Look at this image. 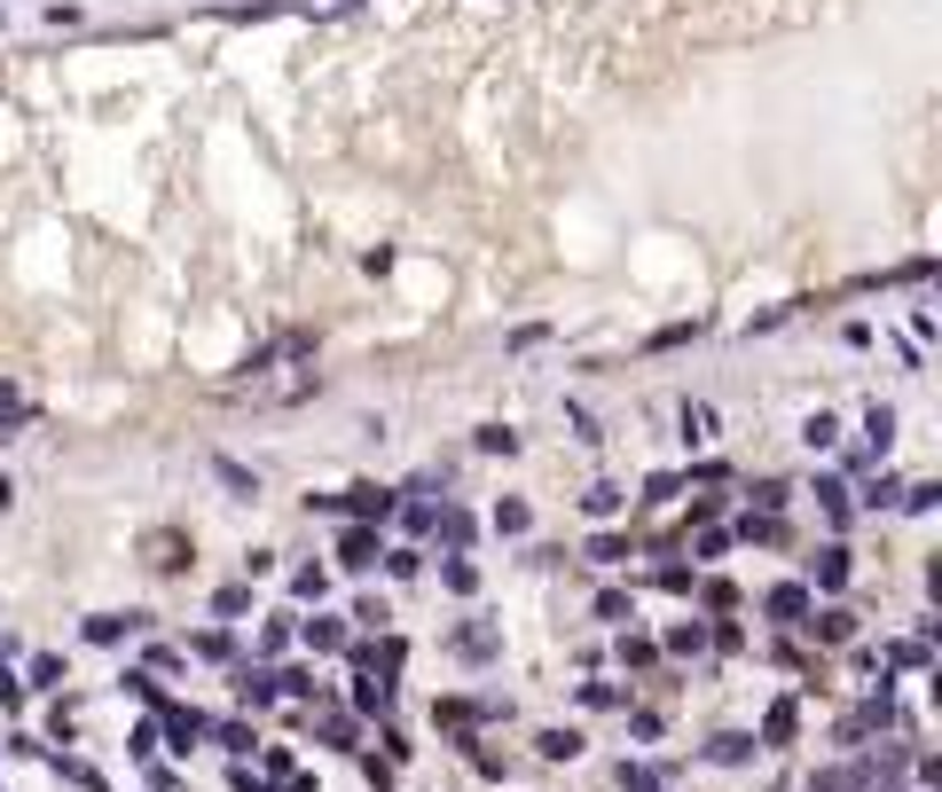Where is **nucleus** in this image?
Segmentation results:
<instances>
[{
	"mask_svg": "<svg viewBox=\"0 0 942 792\" xmlns=\"http://www.w3.org/2000/svg\"><path fill=\"white\" fill-rule=\"evenodd\" d=\"M817 581H825V588H840V581H848V550H840V542H832V550H817Z\"/></svg>",
	"mask_w": 942,
	"mask_h": 792,
	"instance_id": "6e6552de",
	"label": "nucleus"
},
{
	"mask_svg": "<svg viewBox=\"0 0 942 792\" xmlns=\"http://www.w3.org/2000/svg\"><path fill=\"white\" fill-rule=\"evenodd\" d=\"M581 510H589V518H613V510H621V487H589Z\"/></svg>",
	"mask_w": 942,
	"mask_h": 792,
	"instance_id": "9d476101",
	"label": "nucleus"
},
{
	"mask_svg": "<svg viewBox=\"0 0 942 792\" xmlns=\"http://www.w3.org/2000/svg\"><path fill=\"white\" fill-rule=\"evenodd\" d=\"M707 753H715V761H746V753H754V738H738V730H731V738H715Z\"/></svg>",
	"mask_w": 942,
	"mask_h": 792,
	"instance_id": "2eb2a0df",
	"label": "nucleus"
},
{
	"mask_svg": "<svg viewBox=\"0 0 942 792\" xmlns=\"http://www.w3.org/2000/svg\"><path fill=\"white\" fill-rule=\"evenodd\" d=\"M896 494H903V487H896V479H872V487H865V510H888V502H896Z\"/></svg>",
	"mask_w": 942,
	"mask_h": 792,
	"instance_id": "dca6fc26",
	"label": "nucleus"
},
{
	"mask_svg": "<svg viewBox=\"0 0 942 792\" xmlns=\"http://www.w3.org/2000/svg\"><path fill=\"white\" fill-rule=\"evenodd\" d=\"M236 690H244V707H268V698H276V675H251V667H244Z\"/></svg>",
	"mask_w": 942,
	"mask_h": 792,
	"instance_id": "0eeeda50",
	"label": "nucleus"
},
{
	"mask_svg": "<svg viewBox=\"0 0 942 792\" xmlns=\"http://www.w3.org/2000/svg\"><path fill=\"white\" fill-rule=\"evenodd\" d=\"M801 439H809V448H832V439H840V424H832V416H825V408H817V416H809V424H801Z\"/></svg>",
	"mask_w": 942,
	"mask_h": 792,
	"instance_id": "9b49d317",
	"label": "nucleus"
},
{
	"mask_svg": "<svg viewBox=\"0 0 942 792\" xmlns=\"http://www.w3.org/2000/svg\"><path fill=\"white\" fill-rule=\"evenodd\" d=\"M346 510H354V518H385V510H393V494H385V487H354V494H346Z\"/></svg>",
	"mask_w": 942,
	"mask_h": 792,
	"instance_id": "7ed1b4c3",
	"label": "nucleus"
},
{
	"mask_svg": "<svg viewBox=\"0 0 942 792\" xmlns=\"http://www.w3.org/2000/svg\"><path fill=\"white\" fill-rule=\"evenodd\" d=\"M865 431H872V456H888V448H896V408H872Z\"/></svg>",
	"mask_w": 942,
	"mask_h": 792,
	"instance_id": "423d86ee",
	"label": "nucleus"
},
{
	"mask_svg": "<svg viewBox=\"0 0 942 792\" xmlns=\"http://www.w3.org/2000/svg\"><path fill=\"white\" fill-rule=\"evenodd\" d=\"M495 525L503 534H527V502H495Z\"/></svg>",
	"mask_w": 942,
	"mask_h": 792,
	"instance_id": "4468645a",
	"label": "nucleus"
},
{
	"mask_svg": "<svg viewBox=\"0 0 942 792\" xmlns=\"http://www.w3.org/2000/svg\"><path fill=\"white\" fill-rule=\"evenodd\" d=\"M683 439H715V408L707 400H683Z\"/></svg>",
	"mask_w": 942,
	"mask_h": 792,
	"instance_id": "20e7f679",
	"label": "nucleus"
},
{
	"mask_svg": "<svg viewBox=\"0 0 942 792\" xmlns=\"http://www.w3.org/2000/svg\"><path fill=\"white\" fill-rule=\"evenodd\" d=\"M542 753H550V761H573V753H581V730H542Z\"/></svg>",
	"mask_w": 942,
	"mask_h": 792,
	"instance_id": "1a4fd4ad",
	"label": "nucleus"
},
{
	"mask_svg": "<svg viewBox=\"0 0 942 792\" xmlns=\"http://www.w3.org/2000/svg\"><path fill=\"white\" fill-rule=\"evenodd\" d=\"M338 557H346V565H370V557H377V534H370V525H354V534L338 542Z\"/></svg>",
	"mask_w": 942,
	"mask_h": 792,
	"instance_id": "39448f33",
	"label": "nucleus"
},
{
	"mask_svg": "<svg viewBox=\"0 0 942 792\" xmlns=\"http://www.w3.org/2000/svg\"><path fill=\"white\" fill-rule=\"evenodd\" d=\"M769 612H778L786 628H801V621H809V596H801V588H769Z\"/></svg>",
	"mask_w": 942,
	"mask_h": 792,
	"instance_id": "f257e3e1",
	"label": "nucleus"
},
{
	"mask_svg": "<svg viewBox=\"0 0 942 792\" xmlns=\"http://www.w3.org/2000/svg\"><path fill=\"white\" fill-rule=\"evenodd\" d=\"M142 628V612H126V621H118V612H103V621H87V636L95 644H118V636H134Z\"/></svg>",
	"mask_w": 942,
	"mask_h": 792,
	"instance_id": "f03ea898",
	"label": "nucleus"
},
{
	"mask_svg": "<svg viewBox=\"0 0 942 792\" xmlns=\"http://www.w3.org/2000/svg\"><path fill=\"white\" fill-rule=\"evenodd\" d=\"M589 557H597V565H621V557H629V542H621V534H597V542H589Z\"/></svg>",
	"mask_w": 942,
	"mask_h": 792,
	"instance_id": "ddd939ff",
	"label": "nucleus"
},
{
	"mask_svg": "<svg viewBox=\"0 0 942 792\" xmlns=\"http://www.w3.org/2000/svg\"><path fill=\"white\" fill-rule=\"evenodd\" d=\"M213 471H220V479H228V487H236V494H260V471H244V463H228V456H220V463H213Z\"/></svg>",
	"mask_w": 942,
	"mask_h": 792,
	"instance_id": "f8f14e48",
	"label": "nucleus"
}]
</instances>
